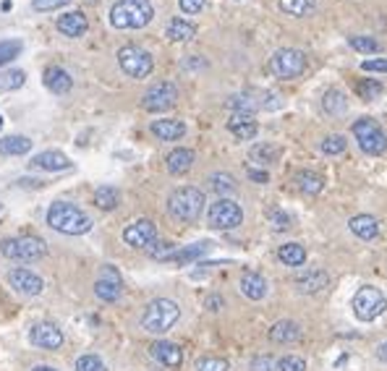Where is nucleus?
<instances>
[{
	"label": "nucleus",
	"mask_w": 387,
	"mask_h": 371,
	"mask_svg": "<svg viewBox=\"0 0 387 371\" xmlns=\"http://www.w3.org/2000/svg\"><path fill=\"white\" fill-rule=\"evenodd\" d=\"M47 225L58 233H65V235H84V233L92 230L89 214L82 212L76 204H68V202L50 204V209H47Z\"/></svg>",
	"instance_id": "nucleus-1"
},
{
	"label": "nucleus",
	"mask_w": 387,
	"mask_h": 371,
	"mask_svg": "<svg viewBox=\"0 0 387 371\" xmlns=\"http://www.w3.org/2000/svg\"><path fill=\"white\" fill-rule=\"evenodd\" d=\"M181 319V306L170 298H155L144 306V314L139 319V325L147 334H165L173 330L175 322Z\"/></svg>",
	"instance_id": "nucleus-2"
},
{
	"label": "nucleus",
	"mask_w": 387,
	"mask_h": 371,
	"mask_svg": "<svg viewBox=\"0 0 387 371\" xmlns=\"http://www.w3.org/2000/svg\"><path fill=\"white\" fill-rule=\"evenodd\" d=\"M167 212L173 220L184 225L196 223L204 212V194L194 186H181L167 196Z\"/></svg>",
	"instance_id": "nucleus-3"
},
{
	"label": "nucleus",
	"mask_w": 387,
	"mask_h": 371,
	"mask_svg": "<svg viewBox=\"0 0 387 371\" xmlns=\"http://www.w3.org/2000/svg\"><path fill=\"white\" fill-rule=\"evenodd\" d=\"M155 19V6L149 0H118L110 8V24L115 29H141Z\"/></svg>",
	"instance_id": "nucleus-4"
},
{
	"label": "nucleus",
	"mask_w": 387,
	"mask_h": 371,
	"mask_svg": "<svg viewBox=\"0 0 387 371\" xmlns=\"http://www.w3.org/2000/svg\"><path fill=\"white\" fill-rule=\"evenodd\" d=\"M350 306H353V314L359 322H374L377 316L387 311V296L374 285H364V288L356 290Z\"/></svg>",
	"instance_id": "nucleus-5"
},
{
	"label": "nucleus",
	"mask_w": 387,
	"mask_h": 371,
	"mask_svg": "<svg viewBox=\"0 0 387 371\" xmlns=\"http://www.w3.org/2000/svg\"><path fill=\"white\" fill-rule=\"evenodd\" d=\"M0 254L11 261H37L45 256V241L34 235H19V238H6L0 243Z\"/></svg>",
	"instance_id": "nucleus-6"
},
{
	"label": "nucleus",
	"mask_w": 387,
	"mask_h": 371,
	"mask_svg": "<svg viewBox=\"0 0 387 371\" xmlns=\"http://www.w3.org/2000/svg\"><path fill=\"white\" fill-rule=\"evenodd\" d=\"M353 131V136L359 141L361 152H367V155H382L387 149V134L382 131L374 118H359V121L350 126Z\"/></svg>",
	"instance_id": "nucleus-7"
},
{
	"label": "nucleus",
	"mask_w": 387,
	"mask_h": 371,
	"mask_svg": "<svg viewBox=\"0 0 387 371\" xmlns=\"http://www.w3.org/2000/svg\"><path fill=\"white\" fill-rule=\"evenodd\" d=\"M118 65L129 79H147L155 68V60L147 50H141L137 45H126L118 50Z\"/></svg>",
	"instance_id": "nucleus-8"
},
{
	"label": "nucleus",
	"mask_w": 387,
	"mask_h": 371,
	"mask_svg": "<svg viewBox=\"0 0 387 371\" xmlns=\"http://www.w3.org/2000/svg\"><path fill=\"white\" fill-rule=\"evenodd\" d=\"M306 71V56L296 47H283L269 58V74L277 79H298Z\"/></svg>",
	"instance_id": "nucleus-9"
},
{
	"label": "nucleus",
	"mask_w": 387,
	"mask_h": 371,
	"mask_svg": "<svg viewBox=\"0 0 387 371\" xmlns=\"http://www.w3.org/2000/svg\"><path fill=\"white\" fill-rule=\"evenodd\" d=\"M207 223L215 230H233V228H239L243 223V209L233 199H217L215 204H210Z\"/></svg>",
	"instance_id": "nucleus-10"
},
{
	"label": "nucleus",
	"mask_w": 387,
	"mask_h": 371,
	"mask_svg": "<svg viewBox=\"0 0 387 371\" xmlns=\"http://www.w3.org/2000/svg\"><path fill=\"white\" fill-rule=\"evenodd\" d=\"M178 103V86L173 82H160L149 86L147 94L141 97V108L149 112H163Z\"/></svg>",
	"instance_id": "nucleus-11"
},
{
	"label": "nucleus",
	"mask_w": 387,
	"mask_h": 371,
	"mask_svg": "<svg viewBox=\"0 0 387 371\" xmlns=\"http://www.w3.org/2000/svg\"><path fill=\"white\" fill-rule=\"evenodd\" d=\"M94 296L105 301V304H115L123 296V278L113 264H105L100 269V278L94 282Z\"/></svg>",
	"instance_id": "nucleus-12"
},
{
	"label": "nucleus",
	"mask_w": 387,
	"mask_h": 371,
	"mask_svg": "<svg viewBox=\"0 0 387 371\" xmlns=\"http://www.w3.org/2000/svg\"><path fill=\"white\" fill-rule=\"evenodd\" d=\"M8 285L16 290V293H21V296H39L42 288H45L42 278L34 275V272L27 269V267H13L8 272Z\"/></svg>",
	"instance_id": "nucleus-13"
},
{
	"label": "nucleus",
	"mask_w": 387,
	"mask_h": 371,
	"mask_svg": "<svg viewBox=\"0 0 387 371\" xmlns=\"http://www.w3.org/2000/svg\"><path fill=\"white\" fill-rule=\"evenodd\" d=\"M29 343L42 351H58L63 345V332L53 322H39L29 330Z\"/></svg>",
	"instance_id": "nucleus-14"
},
{
	"label": "nucleus",
	"mask_w": 387,
	"mask_h": 371,
	"mask_svg": "<svg viewBox=\"0 0 387 371\" xmlns=\"http://www.w3.org/2000/svg\"><path fill=\"white\" fill-rule=\"evenodd\" d=\"M123 241L129 243L131 249H149L157 241V228L152 220H137L123 230Z\"/></svg>",
	"instance_id": "nucleus-15"
},
{
	"label": "nucleus",
	"mask_w": 387,
	"mask_h": 371,
	"mask_svg": "<svg viewBox=\"0 0 387 371\" xmlns=\"http://www.w3.org/2000/svg\"><path fill=\"white\" fill-rule=\"evenodd\" d=\"M293 285L298 293H306V296L322 293V290L330 285V275H327L324 269H306V272H301V275L293 280Z\"/></svg>",
	"instance_id": "nucleus-16"
},
{
	"label": "nucleus",
	"mask_w": 387,
	"mask_h": 371,
	"mask_svg": "<svg viewBox=\"0 0 387 371\" xmlns=\"http://www.w3.org/2000/svg\"><path fill=\"white\" fill-rule=\"evenodd\" d=\"M149 353H152V358H155L157 363H163L165 369H181V363H184V351L175 343H167V340L152 343Z\"/></svg>",
	"instance_id": "nucleus-17"
},
{
	"label": "nucleus",
	"mask_w": 387,
	"mask_h": 371,
	"mask_svg": "<svg viewBox=\"0 0 387 371\" xmlns=\"http://www.w3.org/2000/svg\"><path fill=\"white\" fill-rule=\"evenodd\" d=\"M32 170H47V173H61V170H68L71 167V160L65 157L63 152H56V149H47V152H39L32 157L29 162Z\"/></svg>",
	"instance_id": "nucleus-18"
},
{
	"label": "nucleus",
	"mask_w": 387,
	"mask_h": 371,
	"mask_svg": "<svg viewBox=\"0 0 387 371\" xmlns=\"http://www.w3.org/2000/svg\"><path fill=\"white\" fill-rule=\"evenodd\" d=\"M301 325L293 322V319H280L275 325L269 327V340L277 345H291V343H298L301 340Z\"/></svg>",
	"instance_id": "nucleus-19"
},
{
	"label": "nucleus",
	"mask_w": 387,
	"mask_h": 371,
	"mask_svg": "<svg viewBox=\"0 0 387 371\" xmlns=\"http://www.w3.org/2000/svg\"><path fill=\"white\" fill-rule=\"evenodd\" d=\"M42 82H45V86L53 94H68V92H71V86H74V79H71V74H68V71H63L61 65H47L45 74H42Z\"/></svg>",
	"instance_id": "nucleus-20"
},
{
	"label": "nucleus",
	"mask_w": 387,
	"mask_h": 371,
	"mask_svg": "<svg viewBox=\"0 0 387 371\" xmlns=\"http://www.w3.org/2000/svg\"><path fill=\"white\" fill-rule=\"evenodd\" d=\"M241 293L249 298V301H262V298L267 296V290H269V285H267V280L262 278L259 272H251V269H246L243 275H241Z\"/></svg>",
	"instance_id": "nucleus-21"
},
{
	"label": "nucleus",
	"mask_w": 387,
	"mask_h": 371,
	"mask_svg": "<svg viewBox=\"0 0 387 371\" xmlns=\"http://www.w3.org/2000/svg\"><path fill=\"white\" fill-rule=\"evenodd\" d=\"M152 134L160 141H178L186 136V123L178 118H163V121H152Z\"/></svg>",
	"instance_id": "nucleus-22"
},
{
	"label": "nucleus",
	"mask_w": 387,
	"mask_h": 371,
	"mask_svg": "<svg viewBox=\"0 0 387 371\" xmlns=\"http://www.w3.org/2000/svg\"><path fill=\"white\" fill-rule=\"evenodd\" d=\"M228 129H231V134L236 136V139L241 141H249L257 136V121H254V115H246V112H233L231 121H228Z\"/></svg>",
	"instance_id": "nucleus-23"
},
{
	"label": "nucleus",
	"mask_w": 387,
	"mask_h": 371,
	"mask_svg": "<svg viewBox=\"0 0 387 371\" xmlns=\"http://www.w3.org/2000/svg\"><path fill=\"white\" fill-rule=\"evenodd\" d=\"M348 230L353 233L356 238H361V241H374L379 233V225L372 214H356V217H350Z\"/></svg>",
	"instance_id": "nucleus-24"
},
{
	"label": "nucleus",
	"mask_w": 387,
	"mask_h": 371,
	"mask_svg": "<svg viewBox=\"0 0 387 371\" xmlns=\"http://www.w3.org/2000/svg\"><path fill=\"white\" fill-rule=\"evenodd\" d=\"M58 32H61L63 37H82L84 32H87V16L79 13V11L63 13V16L58 19Z\"/></svg>",
	"instance_id": "nucleus-25"
},
{
	"label": "nucleus",
	"mask_w": 387,
	"mask_h": 371,
	"mask_svg": "<svg viewBox=\"0 0 387 371\" xmlns=\"http://www.w3.org/2000/svg\"><path fill=\"white\" fill-rule=\"evenodd\" d=\"M194 165V152L186 147H178L173 149L170 155H167V173L170 176H184V173H189Z\"/></svg>",
	"instance_id": "nucleus-26"
},
{
	"label": "nucleus",
	"mask_w": 387,
	"mask_h": 371,
	"mask_svg": "<svg viewBox=\"0 0 387 371\" xmlns=\"http://www.w3.org/2000/svg\"><path fill=\"white\" fill-rule=\"evenodd\" d=\"M165 37L170 39V42H189V39L196 37V27L186 19H173L165 27Z\"/></svg>",
	"instance_id": "nucleus-27"
},
{
	"label": "nucleus",
	"mask_w": 387,
	"mask_h": 371,
	"mask_svg": "<svg viewBox=\"0 0 387 371\" xmlns=\"http://www.w3.org/2000/svg\"><path fill=\"white\" fill-rule=\"evenodd\" d=\"M277 259L283 261L286 267H301L306 261V249L301 243H283L277 249Z\"/></svg>",
	"instance_id": "nucleus-28"
},
{
	"label": "nucleus",
	"mask_w": 387,
	"mask_h": 371,
	"mask_svg": "<svg viewBox=\"0 0 387 371\" xmlns=\"http://www.w3.org/2000/svg\"><path fill=\"white\" fill-rule=\"evenodd\" d=\"M296 183H298V188L304 191V194H319L324 188V178L319 176V173H314V170H301V173H296L293 178Z\"/></svg>",
	"instance_id": "nucleus-29"
},
{
	"label": "nucleus",
	"mask_w": 387,
	"mask_h": 371,
	"mask_svg": "<svg viewBox=\"0 0 387 371\" xmlns=\"http://www.w3.org/2000/svg\"><path fill=\"white\" fill-rule=\"evenodd\" d=\"M29 149H32V141L27 136H3L0 139V155H6V157L27 155Z\"/></svg>",
	"instance_id": "nucleus-30"
},
{
	"label": "nucleus",
	"mask_w": 387,
	"mask_h": 371,
	"mask_svg": "<svg viewBox=\"0 0 387 371\" xmlns=\"http://www.w3.org/2000/svg\"><path fill=\"white\" fill-rule=\"evenodd\" d=\"M322 108L330 115H343V112L348 110V100H345V94L341 89H327L322 97Z\"/></svg>",
	"instance_id": "nucleus-31"
},
{
	"label": "nucleus",
	"mask_w": 387,
	"mask_h": 371,
	"mask_svg": "<svg viewBox=\"0 0 387 371\" xmlns=\"http://www.w3.org/2000/svg\"><path fill=\"white\" fill-rule=\"evenodd\" d=\"M317 8V0H280V11L296 19H304Z\"/></svg>",
	"instance_id": "nucleus-32"
},
{
	"label": "nucleus",
	"mask_w": 387,
	"mask_h": 371,
	"mask_svg": "<svg viewBox=\"0 0 387 371\" xmlns=\"http://www.w3.org/2000/svg\"><path fill=\"white\" fill-rule=\"evenodd\" d=\"M94 204L100 207V209H105V212H110V209H115L120 204V194L113 186H100L94 191Z\"/></svg>",
	"instance_id": "nucleus-33"
},
{
	"label": "nucleus",
	"mask_w": 387,
	"mask_h": 371,
	"mask_svg": "<svg viewBox=\"0 0 387 371\" xmlns=\"http://www.w3.org/2000/svg\"><path fill=\"white\" fill-rule=\"evenodd\" d=\"M210 188L225 199L228 194H236L239 186H236V178L228 176V173H215V176H210Z\"/></svg>",
	"instance_id": "nucleus-34"
},
{
	"label": "nucleus",
	"mask_w": 387,
	"mask_h": 371,
	"mask_svg": "<svg viewBox=\"0 0 387 371\" xmlns=\"http://www.w3.org/2000/svg\"><path fill=\"white\" fill-rule=\"evenodd\" d=\"M27 82V74L21 68H11V71H3L0 74V92H13V89H21Z\"/></svg>",
	"instance_id": "nucleus-35"
},
{
	"label": "nucleus",
	"mask_w": 387,
	"mask_h": 371,
	"mask_svg": "<svg viewBox=\"0 0 387 371\" xmlns=\"http://www.w3.org/2000/svg\"><path fill=\"white\" fill-rule=\"evenodd\" d=\"M251 162H259V165H272L277 160V149L267 141H262V144H254L249 152Z\"/></svg>",
	"instance_id": "nucleus-36"
},
{
	"label": "nucleus",
	"mask_w": 387,
	"mask_h": 371,
	"mask_svg": "<svg viewBox=\"0 0 387 371\" xmlns=\"http://www.w3.org/2000/svg\"><path fill=\"white\" fill-rule=\"evenodd\" d=\"M210 246H212V243H194V246H189V249H175V254L170 256V261H175V264H186V261L199 259V256H202Z\"/></svg>",
	"instance_id": "nucleus-37"
},
{
	"label": "nucleus",
	"mask_w": 387,
	"mask_h": 371,
	"mask_svg": "<svg viewBox=\"0 0 387 371\" xmlns=\"http://www.w3.org/2000/svg\"><path fill=\"white\" fill-rule=\"evenodd\" d=\"M21 39H3L0 42V65L11 63V60H16L21 56Z\"/></svg>",
	"instance_id": "nucleus-38"
},
{
	"label": "nucleus",
	"mask_w": 387,
	"mask_h": 371,
	"mask_svg": "<svg viewBox=\"0 0 387 371\" xmlns=\"http://www.w3.org/2000/svg\"><path fill=\"white\" fill-rule=\"evenodd\" d=\"M356 92H359L361 100L372 103V100H377L379 94H382V84L374 82V79H361V82L356 84Z\"/></svg>",
	"instance_id": "nucleus-39"
},
{
	"label": "nucleus",
	"mask_w": 387,
	"mask_h": 371,
	"mask_svg": "<svg viewBox=\"0 0 387 371\" xmlns=\"http://www.w3.org/2000/svg\"><path fill=\"white\" fill-rule=\"evenodd\" d=\"M76 371H108V366H105V361H102L100 356L87 353V356L76 358Z\"/></svg>",
	"instance_id": "nucleus-40"
},
{
	"label": "nucleus",
	"mask_w": 387,
	"mask_h": 371,
	"mask_svg": "<svg viewBox=\"0 0 387 371\" xmlns=\"http://www.w3.org/2000/svg\"><path fill=\"white\" fill-rule=\"evenodd\" d=\"M147 254L155 261H170V256L175 254V246H173V243H167V241H155L147 249Z\"/></svg>",
	"instance_id": "nucleus-41"
},
{
	"label": "nucleus",
	"mask_w": 387,
	"mask_h": 371,
	"mask_svg": "<svg viewBox=\"0 0 387 371\" xmlns=\"http://www.w3.org/2000/svg\"><path fill=\"white\" fill-rule=\"evenodd\" d=\"M194 369H196V371H228V369H231V363L225 361V358L204 356V358H199V361L194 363Z\"/></svg>",
	"instance_id": "nucleus-42"
},
{
	"label": "nucleus",
	"mask_w": 387,
	"mask_h": 371,
	"mask_svg": "<svg viewBox=\"0 0 387 371\" xmlns=\"http://www.w3.org/2000/svg\"><path fill=\"white\" fill-rule=\"evenodd\" d=\"M324 155H343L345 152V136H338V134H332L327 139L322 141V147H319Z\"/></svg>",
	"instance_id": "nucleus-43"
},
{
	"label": "nucleus",
	"mask_w": 387,
	"mask_h": 371,
	"mask_svg": "<svg viewBox=\"0 0 387 371\" xmlns=\"http://www.w3.org/2000/svg\"><path fill=\"white\" fill-rule=\"evenodd\" d=\"M277 371H306V361L301 356H283L277 361Z\"/></svg>",
	"instance_id": "nucleus-44"
},
{
	"label": "nucleus",
	"mask_w": 387,
	"mask_h": 371,
	"mask_svg": "<svg viewBox=\"0 0 387 371\" xmlns=\"http://www.w3.org/2000/svg\"><path fill=\"white\" fill-rule=\"evenodd\" d=\"M348 42H350V47L359 50V53H377L379 50V42L372 37H359V34H356V37H350Z\"/></svg>",
	"instance_id": "nucleus-45"
},
{
	"label": "nucleus",
	"mask_w": 387,
	"mask_h": 371,
	"mask_svg": "<svg viewBox=\"0 0 387 371\" xmlns=\"http://www.w3.org/2000/svg\"><path fill=\"white\" fill-rule=\"evenodd\" d=\"M249 371H277V361H272V356H254Z\"/></svg>",
	"instance_id": "nucleus-46"
},
{
	"label": "nucleus",
	"mask_w": 387,
	"mask_h": 371,
	"mask_svg": "<svg viewBox=\"0 0 387 371\" xmlns=\"http://www.w3.org/2000/svg\"><path fill=\"white\" fill-rule=\"evenodd\" d=\"M361 71L367 74H387V58H369L361 63Z\"/></svg>",
	"instance_id": "nucleus-47"
},
{
	"label": "nucleus",
	"mask_w": 387,
	"mask_h": 371,
	"mask_svg": "<svg viewBox=\"0 0 387 371\" xmlns=\"http://www.w3.org/2000/svg\"><path fill=\"white\" fill-rule=\"evenodd\" d=\"M269 223H272V228H275V230H288L293 220H291V214H286L283 209H275V212L269 214Z\"/></svg>",
	"instance_id": "nucleus-48"
},
{
	"label": "nucleus",
	"mask_w": 387,
	"mask_h": 371,
	"mask_svg": "<svg viewBox=\"0 0 387 371\" xmlns=\"http://www.w3.org/2000/svg\"><path fill=\"white\" fill-rule=\"evenodd\" d=\"M178 6H181L184 13L194 16V13H202V11L207 8V0H178Z\"/></svg>",
	"instance_id": "nucleus-49"
},
{
	"label": "nucleus",
	"mask_w": 387,
	"mask_h": 371,
	"mask_svg": "<svg viewBox=\"0 0 387 371\" xmlns=\"http://www.w3.org/2000/svg\"><path fill=\"white\" fill-rule=\"evenodd\" d=\"M65 3H71V0H32V8L34 11H58V8H63Z\"/></svg>",
	"instance_id": "nucleus-50"
},
{
	"label": "nucleus",
	"mask_w": 387,
	"mask_h": 371,
	"mask_svg": "<svg viewBox=\"0 0 387 371\" xmlns=\"http://www.w3.org/2000/svg\"><path fill=\"white\" fill-rule=\"evenodd\" d=\"M249 178L251 181H257V183H267L269 181L267 170H254V167H249Z\"/></svg>",
	"instance_id": "nucleus-51"
},
{
	"label": "nucleus",
	"mask_w": 387,
	"mask_h": 371,
	"mask_svg": "<svg viewBox=\"0 0 387 371\" xmlns=\"http://www.w3.org/2000/svg\"><path fill=\"white\" fill-rule=\"evenodd\" d=\"M222 306H225V301H222L220 296H210V298H207V308H210V311H220Z\"/></svg>",
	"instance_id": "nucleus-52"
},
{
	"label": "nucleus",
	"mask_w": 387,
	"mask_h": 371,
	"mask_svg": "<svg viewBox=\"0 0 387 371\" xmlns=\"http://www.w3.org/2000/svg\"><path fill=\"white\" fill-rule=\"evenodd\" d=\"M377 358H379V361H385V363H387V340H385V343H379V345H377Z\"/></svg>",
	"instance_id": "nucleus-53"
},
{
	"label": "nucleus",
	"mask_w": 387,
	"mask_h": 371,
	"mask_svg": "<svg viewBox=\"0 0 387 371\" xmlns=\"http://www.w3.org/2000/svg\"><path fill=\"white\" fill-rule=\"evenodd\" d=\"M32 371H58L56 366H47V363H39V366H34Z\"/></svg>",
	"instance_id": "nucleus-54"
},
{
	"label": "nucleus",
	"mask_w": 387,
	"mask_h": 371,
	"mask_svg": "<svg viewBox=\"0 0 387 371\" xmlns=\"http://www.w3.org/2000/svg\"><path fill=\"white\" fill-rule=\"evenodd\" d=\"M0 126H3V118H0Z\"/></svg>",
	"instance_id": "nucleus-55"
}]
</instances>
